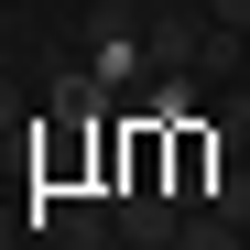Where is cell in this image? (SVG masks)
<instances>
[{"mask_svg":"<svg viewBox=\"0 0 250 250\" xmlns=\"http://www.w3.org/2000/svg\"><path fill=\"white\" fill-rule=\"evenodd\" d=\"M120 11H142V22H152V11H174V0H120Z\"/></svg>","mask_w":250,"mask_h":250,"instance_id":"cell-7","label":"cell"},{"mask_svg":"<svg viewBox=\"0 0 250 250\" xmlns=\"http://www.w3.org/2000/svg\"><path fill=\"white\" fill-rule=\"evenodd\" d=\"M185 218H196V207L174 185H120V239H131V250H174Z\"/></svg>","mask_w":250,"mask_h":250,"instance_id":"cell-1","label":"cell"},{"mask_svg":"<svg viewBox=\"0 0 250 250\" xmlns=\"http://www.w3.org/2000/svg\"><path fill=\"white\" fill-rule=\"evenodd\" d=\"M109 250H131V239H109Z\"/></svg>","mask_w":250,"mask_h":250,"instance_id":"cell-9","label":"cell"},{"mask_svg":"<svg viewBox=\"0 0 250 250\" xmlns=\"http://www.w3.org/2000/svg\"><path fill=\"white\" fill-rule=\"evenodd\" d=\"M0 109H11V76H0Z\"/></svg>","mask_w":250,"mask_h":250,"instance_id":"cell-8","label":"cell"},{"mask_svg":"<svg viewBox=\"0 0 250 250\" xmlns=\"http://www.w3.org/2000/svg\"><path fill=\"white\" fill-rule=\"evenodd\" d=\"M174 250H250V229H229L218 207H196V218H185V239H174Z\"/></svg>","mask_w":250,"mask_h":250,"instance_id":"cell-4","label":"cell"},{"mask_svg":"<svg viewBox=\"0 0 250 250\" xmlns=\"http://www.w3.org/2000/svg\"><path fill=\"white\" fill-rule=\"evenodd\" d=\"M207 22H229V33H250V0H207Z\"/></svg>","mask_w":250,"mask_h":250,"instance_id":"cell-6","label":"cell"},{"mask_svg":"<svg viewBox=\"0 0 250 250\" xmlns=\"http://www.w3.org/2000/svg\"><path fill=\"white\" fill-rule=\"evenodd\" d=\"M207 207H218L229 229H250V163H218V185H207Z\"/></svg>","mask_w":250,"mask_h":250,"instance_id":"cell-3","label":"cell"},{"mask_svg":"<svg viewBox=\"0 0 250 250\" xmlns=\"http://www.w3.org/2000/svg\"><path fill=\"white\" fill-rule=\"evenodd\" d=\"M142 44H152V76H196V65H207V11H185V0H174V11L142 22Z\"/></svg>","mask_w":250,"mask_h":250,"instance_id":"cell-2","label":"cell"},{"mask_svg":"<svg viewBox=\"0 0 250 250\" xmlns=\"http://www.w3.org/2000/svg\"><path fill=\"white\" fill-rule=\"evenodd\" d=\"M239 44H250V33H229V22H207V65H196L207 87H229V76H239Z\"/></svg>","mask_w":250,"mask_h":250,"instance_id":"cell-5","label":"cell"}]
</instances>
